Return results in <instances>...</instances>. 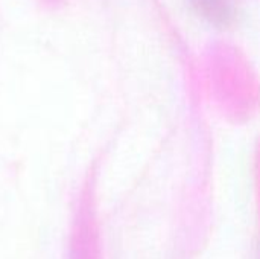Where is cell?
<instances>
[{
	"label": "cell",
	"mask_w": 260,
	"mask_h": 259,
	"mask_svg": "<svg viewBox=\"0 0 260 259\" xmlns=\"http://www.w3.org/2000/svg\"><path fill=\"white\" fill-rule=\"evenodd\" d=\"M67 259H96V237L91 215L85 205H82L75 218Z\"/></svg>",
	"instance_id": "obj_1"
},
{
	"label": "cell",
	"mask_w": 260,
	"mask_h": 259,
	"mask_svg": "<svg viewBox=\"0 0 260 259\" xmlns=\"http://www.w3.org/2000/svg\"><path fill=\"white\" fill-rule=\"evenodd\" d=\"M190 5L200 17L219 27L230 24L236 12L235 0H190Z\"/></svg>",
	"instance_id": "obj_2"
}]
</instances>
